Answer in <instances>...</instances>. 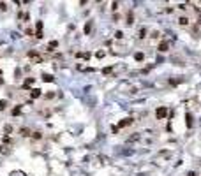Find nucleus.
Listing matches in <instances>:
<instances>
[{"mask_svg":"<svg viewBox=\"0 0 201 176\" xmlns=\"http://www.w3.org/2000/svg\"><path fill=\"white\" fill-rule=\"evenodd\" d=\"M155 116H157L159 120L166 118V116H168V107H166V106H161V107H157V111H155Z\"/></svg>","mask_w":201,"mask_h":176,"instance_id":"1","label":"nucleus"},{"mask_svg":"<svg viewBox=\"0 0 201 176\" xmlns=\"http://www.w3.org/2000/svg\"><path fill=\"white\" fill-rule=\"evenodd\" d=\"M19 136L21 137H28V136H32V130L28 129V127H21L19 129Z\"/></svg>","mask_w":201,"mask_h":176,"instance_id":"2","label":"nucleus"},{"mask_svg":"<svg viewBox=\"0 0 201 176\" xmlns=\"http://www.w3.org/2000/svg\"><path fill=\"white\" fill-rule=\"evenodd\" d=\"M41 78H42V81H44V83H53V81H55L53 74H46V72H44V74H42Z\"/></svg>","mask_w":201,"mask_h":176,"instance_id":"3","label":"nucleus"},{"mask_svg":"<svg viewBox=\"0 0 201 176\" xmlns=\"http://www.w3.org/2000/svg\"><path fill=\"white\" fill-rule=\"evenodd\" d=\"M41 95H42V93H41L39 88H32V90H30V97H32V99H39Z\"/></svg>","mask_w":201,"mask_h":176,"instance_id":"4","label":"nucleus"},{"mask_svg":"<svg viewBox=\"0 0 201 176\" xmlns=\"http://www.w3.org/2000/svg\"><path fill=\"white\" fill-rule=\"evenodd\" d=\"M134 120L132 118H125V120H122V122H118V129H122V127H127V125H131Z\"/></svg>","mask_w":201,"mask_h":176,"instance_id":"5","label":"nucleus"},{"mask_svg":"<svg viewBox=\"0 0 201 176\" xmlns=\"http://www.w3.org/2000/svg\"><path fill=\"white\" fill-rule=\"evenodd\" d=\"M11 114L12 116H18V114H21V106L18 104V106H14L12 109H11Z\"/></svg>","mask_w":201,"mask_h":176,"instance_id":"6","label":"nucleus"},{"mask_svg":"<svg viewBox=\"0 0 201 176\" xmlns=\"http://www.w3.org/2000/svg\"><path fill=\"white\" fill-rule=\"evenodd\" d=\"M168 49H169V44L162 41V42L159 44V51H162V53H164V51H168Z\"/></svg>","mask_w":201,"mask_h":176,"instance_id":"7","label":"nucleus"},{"mask_svg":"<svg viewBox=\"0 0 201 176\" xmlns=\"http://www.w3.org/2000/svg\"><path fill=\"white\" fill-rule=\"evenodd\" d=\"M41 137H42V132H39V130H35V132H32V139H35V141H39Z\"/></svg>","mask_w":201,"mask_h":176,"instance_id":"8","label":"nucleus"},{"mask_svg":"<svg viewBox=\"0 0 201 176\" xmlns=\"http://www.w3.org/2000/svg\"><path fill=\"white\" fill-rule=\"evenodd\" d=\"M7 106H9V102H7L5 99H0V111H4Z\"/></svg>","mask_w":201,"mask_h":176,"instance_id":"9","label":"nucleus"},{"mask_svg":"<svg viewBox=\"0 0 201 176\" xmlns=\"http://www.w3.org/2000/svg\"><path fill=\"white\" fill-rule=\"evenodd\" d=\"M90 32H92V21H86V25H85V34L88 35Z\"/></svg>","mask_w":201,"mask_h":176,"instance_id":"10","label":"nucleus"},{"mask_svg":"<svg viewBox=\"0 0 201 176\" xmlns=\"http://www.w3.org/2000/svg\"><path fill=\"white\" fill-rule=\"evenodd\" d=\"M178 23H180L182 26H185V25H189V18H185V16H182L180 19H178Z\"/></svg>","mask_w":201,"mask_h":176,"instance_id":"11","label":"nucleus"},{"mask_svg":"<svg viewBox=\"0 0 201 176\" xmlns=\"http://www.w3.org/2000/svg\"><path fill=\"white\" fill-rule=\"evenodd\" d=\"M28 58H37V60H39V53H37L35 49L34 51H28Z\"/></svg>","mask_w":201,"mask_h":176,"instance_id":"12","label":"nucleus"},{"mask_svg":"<svg viewBox=\"0 0 201 176\" xmlns=\"http://www.w3.org/2000/svg\"><path fill=\"white\" fill-rule=\"evenodd\" d=\"M4 132H5V136H9L11 132H12V125H9V123H7V125L4 127Z\"/></svg>","mask_w":201,"mask_h":176,"instance_id":"13","label":"nucleus"},{"mask_svg":"<svg viewBox=\"0 0 201 176\" xmlns=\"http://www.w3.org/2000/svg\"><path fill=\"white\" fill-rule=\"evenodd\" d=\"M57 46H58V42H57V41H51V42H49V46H48V51H53Z\"/></svg>","mask_w":201,"mask_h":176,"instance_id":"14","label":"nucleus"},{"mask_svg":"<svg viewBox=\"0 0 201 176\" xmlns=\"http://www.w3.org/2000/svg\"><path fill=\"white\" fill-rule=\"evenodd\" d=\"M134 23V16H132V12H129V16H127V25H132Z\"/></svg>","mask_w":201,"mask_h":176,"instance_id":"15","label":"nucleus"},{"mask_svg":"<svg viewBox=\"0 0 201 176\" xmlns=\"http://www.w3.org/2000/svg\"><path fill=\"white\" fill-rule=\"evenodd\" d=\"M134 58H136L138 62H141V60L145 58V55H143V53H136V55H134Z\"/></svg>","mask_w":201,"mask_h":176,"instance_id":"16","label":"nucleus"},{"mask_svg":"<svg viewBox=\"0 0 201 176\" xmlns=\"http://www.w3.org/2000/svg\"><path fill=\"white\" fill-rule=\"evenodd\" d=\"M35 28H37V32H42V21H37V23H35Z\"/></svg>","mask_w":201,"mask_h":176,"instance_id":"17","label":"nucleus"},{"mask_svg":"<svg viewBox=\"0 0 201 176\" xmlns=\"http://www.w3.org/2000/svg\"><path fill=\"white\" fill-rule=\"evenodd\" d=\"M187 127H192V116L187 114Z\"/></svg>","mask_w":201,"mask_h":176,"instance_id":"18","label":"nucleus"},{"mask_svg":"<svg viewBox=\"0 0 201 176\" xmlns=\"http://www.w3.org/2000/svg\"><path fill=\"white\" fill-rule=\"evenodd\" d=\"M145 34H146V30H145V28H141V30H139V35H138V37H139V39H143V37H145Z\"/></svg>","mask_w":201,"mask_h":176,"instance_id":"19","label":"nucleus"},{"mask_svg":"<svg viewBox=\"0 0 201 176\" xmlns=\"http://www.w3.org/2000/svg\"><path fill=\"white\" fill-rule=\"evenodd\" d=\"M2 141H4V143H12V139H11L9 136H4V137H2Z\"/></svg>","mask_w":201,"mask_h":176,"instance_id":"20","label":"nucleus"},{"mask_svg":"<svg viewBox=\"0 0 201 176\" xmlns=\"http://www.w3.org/2000/svg\"><path fill=\"white\" fill-rule=\"evenodd\" d=\"M34 81H35V78H27V83H25V85L28 86V85H32Z\"/></svg>","mask_w":201,"mask_h":176,"instance_id":"21","label":"nucleus"},{"mask_svg":"<svg viewBox=\"0 0 201 176\" xmlns=\"http://www.w3.org/2000/svg\"><path fill=\"white\" fill-rule=\"evenodd\" d=\"M0 11H7V4L5 2H0Z\"/></svg>","mask_w":201,"mask_h":176,"instance_id":"22","label":"nucleus"},{"mask_svg":"<svg viewBox=\"0 0 201 176\" xmlns=\"http://www.w3.org/2000/svg\"><path fill=\"white\" fill-rule=\"evenodd\" d=\"M25 34H27V35H34V30H32V28H30V26H28V28H27V30H25Z\"/></svg>","mask_w":201,"mask_h":176,"instance_id":"23","label":"nucleus"},{"mask_svg":"<svg viewBox=\"0 0 201 176\" xmlns=\"http://www.w3.org/2000/svg\"><path fill=\"white\" fill-rule=\"evenodd\" d=\"M115 37H116V39H122V37H124V34H122V32H120V30H118V32H116V34H115Z\"/></svg>","mask_w":201,"mask_h":176,"instance_id":"24","label":"nucleus"},{"mask_svg":"<svg viewBox=\"0 0 201 176\" xmlns=\"http://www.w3.org/2000/svg\"><path fill=\"white\" fill-rule=\"evenodd\" d=\"M55 97V93H46V95H44V99H53Z\"/></svg>","mask_w":201,"mask_h":176,"instance_id":"25","label":"nucleus"},{"mask_svg":"<svg viewBox=\"0 0 201 176\" xmlns=\"http://www.w3.org/2000/svg\"><path fill=\"white\" fill-rule=\"evenodd\" d=\"M150 37H152V39H157V37H159V32H152Z\"/></svg>","mask_w":201,"mask_h":176,"instance_id":"26","label":"nucleus"},{"mask_svg":"<svg viewBox=\"0 0 201 176\" xmlns=\"http://www.w3.org/2000/svg\"><path fill=\"white\" fill-rule=\"evenodd\" d=\"M111 9H113V11H116V9H118V4H116V2H113V4H111Z\"/></svg>","mask_w":201,"mask_h":176,"instance_id":"27","label":"nucleus"},{"mask_svg":"<svg viewBox=\"0 0 201 176\" xmlns=\"http://www.w3.org/2000/svg\"><path fill=\"white\" fill-rule=\"evenodd\" d=\"M102 72H104V74H109V72H111V67H106V69H102Z\"/></svg>","mask_w":201,"mask_h":176,"instance_id":"28","label":"nucleus"},{"mask_svg":"<svg viewBox=\"0 0 201 176\" xmlns=\"http://www.w3.org/2000/svg\"><path fill=\"white\" fill-rule=\"evenodd\" d=\"M19 74H21V70H19V69L14 70V76H16V78H19Z\"/></svg>","mask_w":201,"mask_h":176,"instance_id":"29","label":"nucleus"},{"mask_svg":"<svg viewBox=\"0 0 201 176\" xmlns=\"http://www.w3.org/2000/svg\"><path fill=\"white\" fill-rule=\"evenodd\" d=\"M2 83H4V79H2V78H0V85H2Z\"/></svg>","mask_w":201,"mask_h":176,"instance_id":"30","label":"nucleus"}]
</instances>
